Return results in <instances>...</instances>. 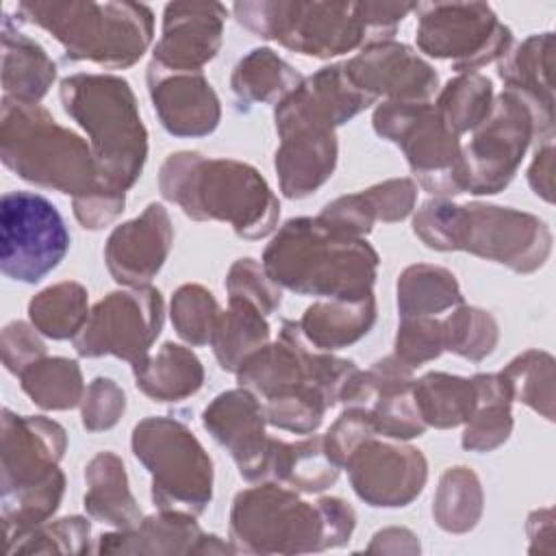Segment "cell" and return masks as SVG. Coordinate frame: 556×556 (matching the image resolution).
<instances>
[{"mask_svg":"<svg viewBox=\"0 0 556 556\" xmlns=\"http://www.w3.org/2000/svg\"><path fill=\"white\" fill-rule=\"evenodd\" d=\"M376 321V300H330L315 302L298 321L308 345L330 352L341 350L369 332Z\"/></svg>","mask_w":556,"mask_h":556,"instance_id":"obj_24","label":"cell"},{"mask_svg":"<svg viewBox=\"0 0 556 556\" xmlns=\"http://www.w3.org/2000/svg\"><path fill=\"white\" fill-rule=\"evenodd\" d=\"M226 13L219 2H169L152 63L169 72H202L222 46Z\"/></svg>","mask_w":556,"mask_h":556,"instance_id":"obj_18","label":"cell"},{"mask_svg":"<svg viewBox=\"0 0 556 556\" xmlns=\"http://www.w3.org/2000/svg\"><path fill=\"white\" fill-rule=\"evenodd\" d=\"M70 232L59 208L33 191H9L0 200V269L35 285L67 254Z\"/></svg>","mask_w":556,"mask_h":556,"instance_id":"obj_12","label":"cell"},{"mask_svg":"<svg viewBox=\"0 0 556 556\" xmlns=\"http://www.w3.org/2000/svg\"><path fill=\"white\" fill-rule=\"evenodd\" d=\"M165 200L193 219L228 222L239 237H267L278 222V200L265 178L235 159H206L198 152L169 154L159 174Z\"/></svg>","mask_w":556,"mask_h":556,"instance_id":"obj_2","label":"cell"},{"mask_svg":"<svg viewBox=\"0 0 556 556\" xmlns=\"http://www.w3.org/2000/svg\"><path fill=\"white\" fill-rule=\"evenodd\" d=\"M217 300L200 285H182L172 298V324L180 339L191 345L211 341L215 319L219 315Z\"/></svg>","mask_w":556,"mask_h":556,"instance_id":"obj_39","label":"cell"},{"mask_svg":"<svg viewBox=\"0 0 556 556\" xmlns=\"http://www.w3.org/2000/svg\"><path fill=\"white\" fill-rule=\"evenodd\" d=\"M172 239L167 211L161 204H148L139 217L111 232L104 248L111 276L126 287H146L163 267Z\"/></svg>","mask_w":556,"mask_h":556,"instance_id":"obj_21","label":"cell"},{"mask_svg":"<svg viewBox=\"0 0 556 556\" xmlns=\"http://www.w3.org/2000/svg\"><path fill=\"white\" fill-rule=\"evenodd\" d=\"M132 452L152 476L161 510L200 515L213 493V463L193 432L172 417H148L132 430Z\"/></svg>","mask_w":556,"mask_h":556,"instance_id":"obj_9","label":"cell"},{"mask_svg":"<svg viewBox=\"0 0 556 556\" xmlns=\"http://www.w3.org/2000/svg\"><path fill=\"white\" fill-rule=\"evenodd\" d=\"M267 276L300 295L361 300L371 295L378 254L363 237L343 235L319 217L289 219L265 248Z\"/></svg>","mask_w":556,"mask_h":556,"instance_id":"obj_1","label":"cell"},{"mask_svg":"<svg viewBox=\"0 0 556 556\" xmlns=\"http://www.w3.org/2000/svg\"><path fill=\"white\" fill-rule=\"evenodd\" d=\"M443 350L469 361H482L497 343V321L482 308L458 306L441 321Z\"/></svg>","mask_w":556,"mask_h":556,"instance_id":"obj_38","label":"cell"},{"mask_svg":"<svg viewBox=\"0 0 556 556\" xmlns=\"http://www.w3.org/2000/svg\"><path fill=\"white\" fill-rule=\"evenodd\" d=\"M226 289L230 298L248 300L263 315L274 313L282 302L280 287L267 276L265 267L258 265L254 258H239L230 267L226 278Z\"/></svg>","mask_w":556,"mask_h":556,"instance_id":"obj_41","label":"cell"},{"mask_svg":"<svg viewBox=\"0 0 556 556\" xmlns=\"http://www.w3.org/2000/svg\"><path fill=\"white\" fill-rule=\"evenodd\" d=\"M35 326L26 321H11L2 330V363L7 371L20 376L30 363L46 356V345L37 334Z\"/></svg>","mask_w":556,"mask_h":556,"instance_id":"obj_45","label":"cell"},{"mask_svg":"<svg viewBox=\"0 0 556 556\" xmlns=\"http://www.w3.org/2000/svg\"><path fill=\"white\" fill-rule=\"evenodd\" d=\"M434 517L443 530H471L482 510V491L478 476L467 467H452L441 476L434 497Z\"/></svg>","mask_w":556,"mask_h":556,"instance_id":"obj_37","label":"cell"},{"mask_svg":"<svg viewBox=\"0 0 556 556\" xmlns=\"http://www.w3.org/2000/svg\"><path fill=\"white\" fill-rule=\"evenodd\" d=\"M24 22L48 30L70 61H93L104 67H130L148 50L154 15L139 2H41L17 4Z\"/></svg>","mask_w":556,"mask_h":556,"instance_id":"obj_8","label":"cell"},{"mask_svg":"<svg viewBox=\"0 0 556 556\" xmlns=\"http://www.w3.org/2000/svg\"><path fill=\"white\" fill-rule=\"evenodd\" d=\"M163 328V298L154 287H132L109 293L91 311L74 337L80 356L113 354L132 365L148 358Z\"/></svg>","mask_w":556,"mask_h":556,"instance_id":"obj_15","label":"cell"},{"mask_svg":"<svg viewBox=\"0 0 556 556\" xmlns=\"http://www.w3.org/2000/svg\"><path fill=\"white\" fill-rule=\"evenodd\" d=\"M126 193L100 182L96 189L74 198V215L87 230H100L124 211Z\"/></svg>","mask_w":556,"mask_h":556,"instance_id":"obj_44","label":"cell"},{"mask_svg":"<svg viewBox=\"0 0 556 556\" xmlns=\"http://www.w3.org/2000/svg\"><path fill=\"white\" fill-rule=\"evenodd\" d=\"M463 302L452 271L437 265H410L397 280V308L402 319L430 317Z\"/></svg>","mask_w":556,"mask_h":556,"instance_id":"obj_33","label":"cell"},{"mask_svg":"<svg viewBox=\"0 0 556 556\" xmlns=\"http://www.w3.org/2000/svg\"><path fill=\"white\" fill-rule=\"evenodd\" d=\"M478 389V402L467 419L463 434V447L473 452H489L504 443L510 434V391L500 374L473 376Z\"/></svg>","mask_w":556,"mask_h":556,"instance_id":"obj_31","label":"cell"},{"mask_svg":"<svg viewBox=\"0 0 556 556\" xmlns=\"http://www.w3.org/2000/svg\"><path fill=\"white\" fill-rule=\"evenodd\" d=\"M126 410V395L111 378H96L83 395V426L91 432L113 428Z\"/></svg>","mask_w":556,"mask_h":556,"instance_id":"obj_43","label":"cell"},{"mask_svg":"<svg viewBox=\"0 0 556 556\" xmlns=\"http://www.w3.org/2000/svg\"><path fill=\"white\" fill-rule=\"evenodd\" d=\"M232 13L256 37L306 56L330 59L367 43L356 2H235Z\"/></svg>","mask_w":556,"mask_h":556,"instance_id":"obj_10","label":"cell"},{"mask_svg":"<svg viewBox=\"0 0 556 556\" xmlns=\"http://www.w3.org/2000/svg\"><path fill=\"white\" fill-rule=\"evenodd\" d=\"M87 493L85 508L91 517L119 530H132L141 523V513L128 489L124 463L113 452H100L85 469Z\"/></svg>","mask_w":556,"mask_h":556,"instance_id":"obj_26","label":"cell"},{"mask_svg":"<svg viewBox=\"0 0 556 556\" xmlns=\"http://www.w3.org/2000/svg\"><path fill=\"white\" fill-rule=\"evenodd\" d=\"M269 339L265 315L241 298H230V308L219 313L211 332L215 358L224 371H237L239 365Z\"/></svg>","mask_w":556,"mask_h":556,"instance_id":"obj_29","label":"cell"},{"mask_svg":"<svg viewBox=\"0 0 556 556\" xmlns=\"http://www.w3.org/2000/svg\"><path fill=\"white\" fill-rule=\"evenodd\" d=\"M352 486L371 506H406L428 478V465L419 450L365 439L343 463Z\"/></svg>","mask_w":556,"mask_h":556,"instance_id":"obj_16","label":"cell"},{"mask_svg":"<svg viewBox=\"0 0 556 556\" xmlns=\"http://www.w3.org/2000/svg\"><path fill=\"white\" fill-rule=\"evenodd\" d=\"M276 172L287 198H306L321 187L337 165V137L330 128H293L280 132Z\"/></svg>","mask_w":556,"mask_h":556,"instance_id":"obj_22","label":"cell"},{"mask_svg":"<svg viewBox=\"0 0 556 556\" xmlns=\"http://www.w3.org/2000/svg\"><path fill=\"white\" fill-rule=\"evenodd\" d=\"M552 33L532 35L500 59V76L506 87L526 98L539 113L552 115Z\"/></svg>","mask_w":556,"mask_h":556,"instance_id":"obj_28","label":"cell"},{"mask_svg":"<svg viewBox=\"0 0 556 556\" xmlns=\"http://www.w3.org/2000/svg\"><path fill=\"white\" fill-rule=\"evenodd\" d=\"M28 317L50 339H74L89 317L87 291L78 282H56L30 300Z\"/></svg>","mask_w":556,"mask_h":556,"instance_id":"obj_35","label":"cell"},{"mask_svg":"<svg viewBox=\"0 0 556 556\" xmlns=\"http://www.w3.org/2000/svg\"><path fill=\"white\" fill-rule=\"evenodd\" d=\"M374 128L404 150L426 191L439 195L467 191L458 137L443 124L430 102L389 100L376 109Z\"/></svg>","mask_w":556,"mask_h":556,"instance_id":"obj_11","label":"cell"},{"mask_svg":"<svg viewBox=\"0 0 556 556\" xmlns=\"http://www.w3.org/2000/svg\"><path fill=\"white\" fill-rule=\"evenodd\" d=\"M413 400L426 426L454 428L471 417L478 389L473 378H458L441 371L413 380Z\"/></svg>","mask_w":556,"mask_h":556,"instance_id":"obj_30","label":"cell"},{"mask_svg":"<svg viewBox=\"0 0 556 556\" xmlns=\"http://www.w3.org/2000/svg\"><path fill=\"white\" fill-rule=\"evenodd\" d=\"M539 124L547 132L552 130L526 98L510 89L502 91L473 139L460 150L467 191L480 195L504 189L515 176L530 137L539 132Z\"/></svg>","mask_w":556,"mask_h":556,"instance_id":"obj_14","label":"cell"},{"mask_svg":"<svg viewBox=\"0 0 556 556\" xmlns=\"http://www.w3.org/2000/svg\"><path fill=\"white\" fill-rule=\"evenodd\" d=\"M502 380L506 382L510 397H519L534 410H541L547 419L552 417V397L549 393L541 391V382L552 384V356L543 352H526L523 356H517L504 371H500Z\"/></svg>","mask_w":556,"mask_h":556,"instance_id":"obj_40","label":"cell"},{"mask_svg":"<svg viewBox=\"0 0 556 556\" xmlns=\"http://www.w3.org/2000/svg\"><path fill=\"white\" fill-rule=\"evenodd\" d=\"M61 104L91 139L100 180L126 191L141 176L148 132L130 85L113 74H74L61 80Z\"/></svg>","mask_w":556,"mask_h":556,"instance_id":"obj_5","label":"cell"},{"mask_svg":"<svg viewBox=\"0 0 556 556\" xmlns=\"http://www.w3.org/2000/svg\"><path fill=\"white\" fill-rule=\"evenodd\" d=\"M202 421L211 437L230 452L245 480H263L269 452V437L265 434L267 417L261 400L252 391L232 389L219 393L204 408Z\"/></svg>","mask_w":556,"mask_h":556,"instance_id":"obj_19","label":"cell"},{"mask_svg":"<svg viewBox=\"0 0 556 556\" xmlns=\"http://www.w3.org/2000/svg\"><path fill=\"white\" fill-rule=\"evenodd\" d=\"M493 85L478 72H465L450 80L437 100V113L443 124L458 137L476 130L491 113Z\"/></svg>","mask_w":556,"mask_h":556,"instance_id":"obj_36","label":"cell"},{"mask_svg":"<svg viewBox=\"0 0 556 556\" xmlns=\"http://www.w3.org/2000/svg\"><path fill=\"white\" fill-rule=\"evenodd\" d=\"M410 11H415V4L408 2H356V13L363 20L367 46L391 41L397 30V24Z\"/></svg>","mask_w":556,"mask_h":556,"instance_id":"obj_47","label":"cell"},{"mask_svg":"<svg viewBox=\"0 0 556 556\" xmlns=\"http://www.w3.org/2000/svg\"><path fill=\"white\" fill-rule=\"evenodd\" d=\"M413 230L432 250H467L523 274L543 265L552 243L545 224L530 213L493 204L458 206L443 198L421 204Z\"/></svg>","mask_w":556,"mask_h":556,"instance_id":"obj_3","label":"cell"},{"mask_svg":"<svg viewBox=\"0 0 556 556\" xmlns=\"http://www.w3.org/2000/svg\"><path fill=\"white\" fill-rule=\"evenodd\" d=\"M65 430L41 415L2 410V521L7 545L48 521L59 508L65 476L56 467Z\"/></svg>","mask_w":556,"mask_h":556,"instance_id":"obj_4","label":"cell"},{"mask_svg":"<svg viewBox=\"0 0 556 556\" xmlns=\"http://www.w3.org/2000/svg\"><path fill=\"white\" fill-rule=\"evenodd\" d=\"M24 393L46 410H67L83 402L85 387L76 361L52 356L39 358L20 371Z\"/></svg>","mask_w":556,"mask_h":556,"instance_id":"obj_34","label":"cell"},{"mask_svg":"<svg viewBox=\"0 0 556 556\" xmlns=\"http://www.w3.org/2000/svg\"><path fill=\"white\" fill-rule=\"evenodd\" d=\"M367 202L371 204L374 217L382 222H397L404 219L415 204V182L410 178H393L387 182H380L376 187H369L363 191Z\"/></svg>","mask_w":556,"mask_h":556,"instance_id":"obj_46","label":"cell"},{"mask_svg":"<svg viewBox=\"0 0 556 556\" xmlns=\"http://www.w3.org/2000/svg\"><path fill=\"white\" fill-rule=\"evenodd\" d=\"M354 528V510L339 497L317 506L293 491L263 484L241 491L230 513V536L245 552H311L345 543Z\"/></svg>","mask_w":556,"mask_h":556,"instance_id":"obj_6","label":"cell"},{"mask_svg":"<svg viewBox=\"0 0 556 556\" xmlns=\"http://www.w3.org/2000/svg\"><path fill=\"white\" fill-rule=\"evenodd\" d=\"M302 83V76L271 48H254L245 54L230 78V87L241 102L276 104Z\"/></svg>","mask_w":556,"mask_h":556,"instance_id":"obj_32","label":"cell"},{"mask_svg":"<svg viewBox=\"0 0 556 556\" xmlns=\"http://www.w3.org/2000/svg\"><path fill=\"white\" fill-rule=\"evenodd\" d=\"M148 87L163 128L176 137H202L219 124V100L202 72H169L150 61Z\"/></svg>","mask_w":556,"mask_h":556,"instance_id":"obj_20","label":"cell"},{"mask_svg":"<svg viewBox=\"0 0 556 556\" xmlns=\"http://www.w3.org/2000/svg\"><path fill=\"white\" fill-rule=\"evenodd\" d=\"M417 46L434 59H450L456 72L502 59L513 33L484 2H417Z\"/></svg>","mask_w":556,"mask_h":556,"instance_id":"obj_13","label":"cell"},{"mask_svg":"<svg viewBox=\"0 0 556 556\" xmlns=\"http://www.w3.org/2000/svg\"><path fill=\"white\" fill-rule=\"evenodd\" d=\"M350 80L371 96H387L395 102H428L437 89V72L406 43L380 41L365 46L343 63Z\"/></svg>","mask_w":556,"mask_h":556,"instance_id":"obj_17","label":"cell"},{"mask_svg":"<svg viewBox=\"0 0 556 556\" xmlns=\"http://www.w3.org/2000/svg\"><path fill=\"white\" fill-rule=\"evenodd\" d=\"M132 374L137 389L156 402L185 400L193 395L204 380L200 358L172 341H167L154 356L132 365Z\"/></svg>","mask_w":556,"mask_h":556,"instance_id":"obj_27","label":"cell"},{"mask_svg":"<svg viewBox=\"0 0 556 556\" xmlns=\"http://www.w3.org/2000/svg\"><path fill=\"white\" fill-rule=\"evenodd\" d=\"M443 352L441 321L432 317L402 319L395 337V354L408 367L437 358Z\"/></svg>","mask_w":556,"mask_h":556,"instance_id":"obj_42","label":"cell"},{"mask_svg":"<svg viewBox=\"0 0 556 556\" xmlns=\"http://www.w3.org/2000/svg\"><path fill=\"white\" fill-rule=\"evenodd\" d=\"M267 478L306 493H317L334 484L339 478V465L328 456L324 437H308L298 443L269 439L263 480Z\"/></svg>","mask_w":556,"mask_h":556,"instance_id":"obj_25","label":"cell"},{"mask_svg":"<svg viewBox=\"0 0 556 556\" xmlns=\"http://www.w3.org/2000/svg\"><path fill=\"white\" fill-rule=\"evenodd\" d=\"M0 156L20 178L72 198L102 182L91 146L59 126L39 102L2 98Z\"/></svg>","mask_w":556,"mask_h":556,"instance_id":"obj_7","label":"cell"},{"mask_svg":"<svg viewBox=\"0 0 556 556\" xmlns=\"http://www.w3.org/2000/svg\"><path fill=\"white\" fill-rule=\"evenodd\" d=\"M56 78V63L28 35L17 30L13 17H2V89L7 98L39 102Z\"/></svg>","mask_w":556,"mask_h":556,"instance_id":"obj_23","label":"cell"}]
</instances>
